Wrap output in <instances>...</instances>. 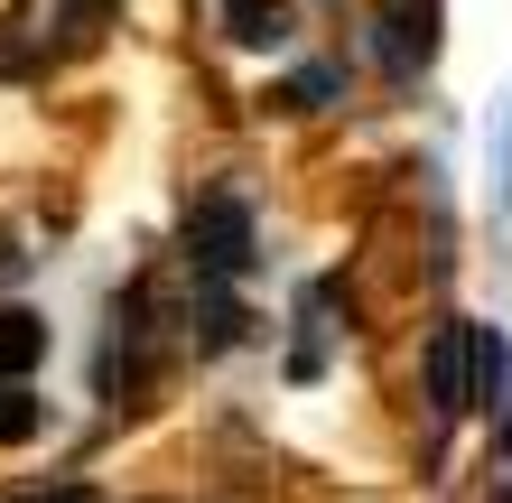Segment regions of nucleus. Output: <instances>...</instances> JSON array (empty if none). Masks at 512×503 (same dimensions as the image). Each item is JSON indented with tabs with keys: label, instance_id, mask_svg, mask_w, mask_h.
<instances>
[{
	"label": "nucleus",
	"instance_id": "10",
	"mask_svg": "<svg viewBox=\"0 0 512 503\" xmlns=\"http://www.w3.org/2000/svg\"><path fill=\"white\" fill-rule=\"evenodd\" d=\"M336 84H345L336 66H308V75H298V84H280V94H270V103H289V112H317L326 94H336Z\"/></svg>",
	"mask_w": 512,
	"mask_h": 503
},
{
	"label": "nucleus",
	"instance_id": "6",
	"mask_svg": "<svg viewBox=\"0 0 512 503\" xmlns=\"http://www.w3.org/2000/svg\"><path fill=\"white\" fill-rule=\"evenodd\" d=\"M224 38L233 47H280L289 38V0H224Z\"/></svg>",
	"mask_w": 512,
	"mask_h": 503
},
{
	"label": "nucleus",
	"instance_id": "12",
	"mask_svg": "<svg viewBox=\"0 0 512 503\" xmlns=\"http://www.w3.org/2000/svg\"><path fill=\"white\" fill-rule=\"evenodd\" d=\"M19 503H94V494H19Z\"/></svg>",
	"mask_w": 512,
	"mask_h": 503
},
{
	"label": "nucleus",
	"instance_id": "13",
	"mask_svg": "<svg viewBox=\"0 0 512 503\" xmlns=\"http://www.w3.org/2000/svg\"><path fill=\"white\" fill-rule=\"evenodd\" d=\"M503 448H512V410H503Z\"/></svg>",
	"mask_w": 512,
	"mask_h": 503
},
{
	"label": "nucleus",
	"instance_id": "9",
	"mask_svg": "<svg viewBox=\"0 0 512 503\" xmlns=\"http://www.w3.org/2000/svg\"><path fill=\"white\" fill-rule=\"evenodd\" d=\"M47 429V401L28 392V382H0V448H19V438Z\"/></svg>",
	"mask_w": 512,
	"mask_h": 503
},
{
	"label": "nucleus",
	"instance_id": "2",
	"mask_svg": "<svg viewBox=\"0 0 512 503\" xmlns=\"http://www.w3.org/2000/svg\"><path fill=\"white\" fill-rule=\"evenodd\" d=\"M149 382H159V289H131V299H112L103 392H112V401H140Z\"/></svg>",
	"mask_w": 512,
	"mask_h": 503
},
{
	"label": "nucleus",
	"instance_id": "4",
	"mask_svg": "<svg viewBox=\"0 0 512 503\" xmlns=\"http://www.w3.org/2000/svg\"><path fill=\"white\" fill-rule=\"evenodd\" d=\"M38 364H47V317L10 299V308H0V382H28Z\"/></svg>",
	"mask_w": 512,
	"mask_h": 503
},
{
	"label": "nucleus",
	"instance_id": "8",
	"mask_svg": "<svg viewBox=\"0 0 512 503\" xmlns=\"http://www.w3.org/2000/svg\"><path fill=\"white\" fill-rule=\"evenodd\" d=\"M466 401H503V336L494 327H475V354H466Z\"/></svg>",
	"mask_w": 512,
	"mask_h": 503
},
{
	"label": "nucleus",
	"instance_id": "1",
	"mask_svg": "<svg viewBox=\"0 0 512 503\" xmlns=\"http://www.w3.org/2000/svg\"><path fill=\"white\" fill-rule=\"evenodd\" d=\"M261 261V233H252V205L233 196V187H215V196H196V215H187V271H205V280H243Z\"/></svg>",
	"mask_w": 512,
	"mask_h": 503
},
{
	"label": "nucleus",
	"instance_id": "3",
	"mask_svg": "<svg viewBox=\"0 0 512 503\" xmlns=\"http://www.w3.org/2000/svg\"><path fill=\"white\" fill-rule=\"evenodd\" d=\"M466 354H475V327H466V317H447V327L429 336V420L438 429H457L466 420Z\"/></svg>",
	"mask_w": 512,
	"mask_h": 503
},
{
	"label": "nucleus",
	"instance_id": "5",
	"mask_svg": "<svg viewBox=\"0 0 512 503\" xmlns=\"http://www.w3.org/2000/svg\"><path fill=\"white\" fill-rule=\"evenodd\" d=\"M438 56V0H391V66H429Z\"/></svg>",
	"mask_w": 512,
	"mask_h": 503
},
{
	"label": "nucleus",
	"instance_id": "7",
	"mask_svg": "<svg viewBox=\"0 0 512 503\" xmlns=\"http://www.w3.org/2000/svg\"><path fill=\"white\" fill-rule=\"evenodd\" d=\"M298 327H308V336H298L289 373H298V382H317V373H326V289H308V299H298Z\"/></svg>",
	"mask_w": 512,
	"mask_h": 503
},
{
	"label": "nucleus",
	"instance_id": "11",
	"mask_svg": "<svg viewBox=\"0 0 512 503\" xmlns=\"http://www.w3.org/2000/svg\"><path fill=\"white\" fill-rule=\"evenodd\" d=\"M10 280H28V252H19V233L0 224V289H10Z\"/></svg>",
	"mask_w": 512,
	"mask_h": 503
}]
</instances>
